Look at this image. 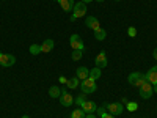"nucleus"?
Returning a JSON list of instances; mask_svg holds the SVG:
<instances>
[{
	"label": "nucleus",
	"instance_id": "obj_22",
	"mask_svg": "<svg viewBox=\"0 0 157 118\" xmlns=\"http://www.w3.org/2000/svg\"><path fill=\"white\" fill-rule=\"evenodd\" d=\"M29 50H30L32 55H38V54H41V46L39 44H32Z\"/></svg>",
	"mask_w": 157,
	"mask_h": 118
},
{
	"label": "nucleus",
	"instance_id": "obj_3",
	"mask_svg": "<svg viewBox=\"0 0 157 118\" xmlns=\"http://www.w3.org/2000/svg\"><path fill=\"white\" fill-rule=\"evenodd\" d=\"M104 107H105V110L112 115H121L124 112V106L123 102H105L104 104Z\"/></svg>",
	"mask_w": 157,
	"mask_h": 118
},
{
	"label": "nucleus",
	"instance_id": "obj_8",
	"mask_svg": "<svg viewBox=\"0 0 157 118\" xmlns=\"http://www.w3.org/2000/svg\"><path fill=\"white\" fill-rule=\"evenodd\" d=\"M14 63H16V57L13 54H2L0 55V65H2L3 68H10Z\"/></svg>",
	"mask_w": 157,
	"mask_h": 118
},
{
	"label": "nucleus",
	"instance_id": "obj_15",
	"mask_svg": "<svg viewBox=\"0 0 157 118\" xmlns=\"http://www.w3.org/2000/svg\"><path fill=\"white\" fill-rule=\"evenodd\" d=\"M55 43H54V39H46V41L41 44V54H47V52H50L52 49H54Z\"/></svg>",
	"mask_w": 157,
	"mask_h": 118
},
{
	"label": "nucleus",
	"instance_id": "obj_35",
	"mask_svg": "<svg viewBox=\"0 0 157 118\" xmlns=\"http://www.w3.org/2000/svg\"><path fill=\"white\" fill-rule=\"evenodd\" d=\"M115 2H121V0H115Z\"/></svg>",
	"mask_w": 157,
	"mask_h": 118
},
{
	"label": "nucleus",
	"instance_id": "obj_16",
	"mask_svg": "<svg viewBox=\"0 0 157 118\" xmlns=\"http://www.w3.org/2000/svg\"><path fill=\"white\" fill-rule=\"evenodd\" d=\"M49 96L50 98H60L61 96V88L58 85H52L49 88Z\"/></svg>",
	"mask_w": 157,
	"mask_h": 118
},
{
	"label": "nucleus",
	"instance_id": "obj_4",
	"mask_svg": "<svg viewBox=\"0 0 157 118\" xmlns=\"http://www.w3.org/2000/svg\"><path fill=\"white\" fill-rule=\"evenodd\" d=\"M138 93H140V98H143V99H149L151 96H152V93H154V90H152V85L148 82V81H145L140 87H138Z\"/></svg>",
	"mask_w": 157,
	"mask_h": 118
},
{
	"label": "nucleus",
	"instance_id": "obj_31",
	"mask_svg": "<svg viewBox=\"0 0 157 118\" xmlns=\"http://www.w3.org/2000/svg\"><path fill=\"white\" fill-rule=\"evenodd\" d=\"M80 2H83V3H90V2H93V0H80Z\"/></svg>",
	"mask_w": 157,
	"mask_h": 118
},
{
	"label": "nucleus",
	"instance_id": "obj_9",
	"mask_svg": "<svg viewBox=\"0 0 157 118\" xmlns=\"http://www.w3.org/2000/svg\"><path fill=\"white\" fill-rule=\"evenodd\" d=\"M85 25H86L90 30H93V32H96V30L101 29V22H99V19L94 18V16H88V18L85 19Z\"/></svg>",
	"mask_w": 157,
	"mask_h": 118
},
{
	"label": "nucleus",
	"instance_id": "obj_11",
	"mask_svg": "<svg viewBox=\"0 0 157 118\" xmlns=\"http://www.w3.org/2000/svg\"><path fill=\"white\" fill-rule=\"evenodd\" d=\"M145 79L151 84V85H155L157 84V65L152 68H149V71L145 74Z\"/></svg>",
	"mask_w": 157,
	"mask_h": 118
},
{
	"label": "nucleus",
	"instance_id": "obj_7",
	"mask_svg": "<svg viewBox=\"0 0 157 118\" xmlns=\"http://www.w3.org/2000/svg\"><path fill=\"white\" fill-rule=\"evenodd\" d=\"M129 84L130 85H134V87H140L143 82L146 81L145 79V74H141V73H132V74H129Z\"/></svg>",
	"mask_w": 157,
	"mask_h": 118
},
{
	"label": "nucleus",
	"instance_id": "obj_19",
	"mask_svg": "<svg viewBox=\"0 0 157 118\" xmlns=\"http://www.w3.org/2000/svg\"><path fill=\"white\" fill-rule=\"evenodd\" d=\"M78 85H80V81H78L77 77H72V79H68V84H66V87L68 88H71V90H74V88H77Z\"/></svg>",
	"mask_w": 157,
	"mask_h": 118
},
{
	"label": "nucleus",
	"instance_id": "obj_26",
	"mask_svg": "<svg viewBox=\"0 0 157 118\" xmlns=\"http://www.w3.org/2000/svg\"><path fill=\"white\" fill-rule=\"evenodd\" d=\"M96 112H98V115H99V116H102V115H104V113H105L107 110H105V107H104V106H102V107H98V110H96Z\"/></svg>",
	"mask_w": 157,
	"mask_h": 118
},
{
	"label": "nucleus",
	"instance_id": "obj_32",
	"mask_svg": "<svg viewBox=\"0 0 157 118\" xmlns=\"http://www.w3.org/2000/svg\"><path fill=\"white\" fill-rule=\"evenodd\" d=\"M152 90H154L155 93H157V84H155V85H152Z\"/></svg>",
	"mask_w": 157,
	"mask_h": 118
},
{
	"label": "nucleus",
	"instance_id": "obj_13",
	"mask_svg": "<svg viewBox=\"0 0 157 118\" xmlns=\"http://www.w3.org/2000/svg\"><path fill=\"white\" fill-rule=\"evenodd\" d=\"M57 2L60 3V6H61V10L64 13H72V8L75 5L74 0H57Z\"/></svg>",
	"mask_w": 157,
	"mask_h": 118
},
{
	"label": "nucleus",
	"instance_id": "obj_33",
	"mask_svg": "<svg viewBox=\"0 0 157 118\" xmlns=\"http://www.w3.org/2000/svg\"><path fill=\"white\" fill-rule=\"evenodd\" d=\"M22 118H30V116H29V115H24V116H22Z\"/></svg>",
	"mask_w": 157,
	"mask_h": 118
},
{
	"label": "nucleus",
	"instance_id": "obj_1",
	"mask_svg": "<svg viewBox=\"0 0 157 118\" xmlns=\"http://www.w3.org/2000/svg\"><path fill=\"white\" fill-rule=\"evenodd\" d=\"M86 14V3L83 2H78L74 5L72 8V14H71V21H77V19H80Z\"/></svg>",
	"mask_w": 157,
	"mask_h": 118
},
{
	"label": "nucleus",
	"instance_id": "obj_5",
	"mask_svg": "<svg viewBox=\"0 0 157 118\" xmlns=\"http://www.w3.org/2000/svg\"><path fill=\"white\" fill-rule=\"evenodd\" d=\"M69 44H71V47H72L74 50H83V49H85L83 39L80 38V35H77V33L71 35V38H69Z\"/></svg>",
	"mask_w": 157,
	"mask_h": 118
},
{
	"label": "nucleus",
	"instance_id": "obj_27",
	"mask_svg": "<svg viewBox=\"0 0 157 118\" xmlns=\"http://www.w3.org/2000/svg\"><path fill=\"white\" fill-rule=\"evenodd\" d=\"M101 118H115V115H112V113H109V112H105V113H104Z\"/></svg>",
	"mask_w": 157,
	"mask_h": 118
},
{
	"label": "nucleus",
	"instance_id": "obj_18",
	"mask_svg": "<svg viewBox=\"0 0 157 118\" xmlns=\"http://www.w3.org/2000/svg\"><path fill=\"white\" fill-rule=\"evenodd\" d=\"M105 36H107V32L104 30L102 27H101L99 30H96V32H94V38L98 39V41H104V39H105Z\"/></svg>",
	"mask_w": 157,
	"mask_h": 118
},
{
	"label": "nucleus",
	"instance_id": "obj_12",
	"mask_svg": "<svg viewBox=\"0 0 157 118\" xmlns=\"http://www.w3.org/2000/svg\"><path fill=\"white\" fill-rule=\"evenodd\" d=\"M85 113H94L96 110H98V106H96V102L94 101H90V99H86L83 104H82V107H80Z\"/></svg>",
	"mask_w": 157,
	"mask_h": 118
},
{
	"label": "nucleus",
	"instance_id": "obj_10",
	"mask_svg": "<svg viewBox=\"0 0 157 118\" xmlns=\"http://www.w3.org/2000/svg\"><path fill=\"white\" fill-rule=\"evenodd\" d=\"M94 63H96V66L98 68H101V69H104V68H105L107 66V55H105V52H99V54L96 55V58H94Z\"/></svg>",
	"mask_w": 157,
	"mask_h": 118
},
{
	"label": "nucleus",
	"instance_id": "obj_34",
	"mask_svg": "<svg viewBox=\"0 0 157 118\" xmlns=\"http://www.w3.org/2000/svg\"><path fill=\"white\" fill-rule=\"evenodd\" d=\"M96 2H99V3H102V2H104V0H96Z\"/></svg>",
	"mask_w": 157,
	"mask_h": 118
},
{
	"label": "nucleus",
	"instance_id": "obj_2",
	"mask_svg": "<svg viewBox=\"0 0 157 118\" xmlns=\"http://www.w3.org/2000/svg\"><path fill=\"white\" fill-rule=\"evenodd\" d=\"M80 90H82V93H85V95H88V93H94V91L98 90L96 81H93L91 77L85 79V81H82V84H80Z\"/></svg>",
	"mask_w": 157,
	"mask_h": 118
},
{
	"label": "nucleus",
	"instance_id": "obj_24",
	"mask_svg": "<svg viewBox=\"0 0 157 118\" xmlns=\"http://www.w3.org/2000/svg\"><path fill=\"white\" fill-rule=\"evenodd\" d=\"M82 55H83V50H72V60H80L82 58Z\"/></svg>",
	"mask_w": 157,
	"mask_h": 118
},
{
	"label": "nucleus",
	"instance_id": "obj_20",
	"mask_svg": "<svg viewBox=\"0 0 157 118\" xmlns=\"http://www.w3.org/2000/svg\"><path fill=\"white\" fill-rule=\"evenodd\" d=\"M86 116V113L80 109V107H77L75 110H72V113H71V118H85Z\"/></svg>",
	"mask_w": 157,
	"mask_h": 118
},
{
	"label": "nucleus",
	"instance_id": "obj_36",
	"mask_svg": "<svg viewBox=\"0 0 157 118\" xmlns=\"http://www.w3.org/2000/svg\"><path fill=\"white\" fill-rule=\"evenodd\" d=\"M0 55H2V52H0Z\"/></svg>",
	"mask_w": 157,
	"mask_h": 118
},
{
	"label": "nucleus",
	"instance_id": "obj_21",
	"mask_svg": "<svg viewBox=\"0 0 157 118\" xmlns=\"http://www.w3.org/2000/svg\"><path fill=\"white\" fill-rule=\"evenodd\" d=\"M86 101V95L85 93H82V95H78V96H75L74 98V102L77 104V107H82V104Z\"/></svg>",
	"mask_w": 157,
	"mask_h": 118
},
{
	"label": "nucleus",
	"instance_id": "obj_23",
	"mask_svg": "<svg viewBox=\"0 0 157 118\" xmlns=\"http://www.w3.org/2000/svg\"><path fill=\"white\" fill-rule=\"evenodd\" d=\"M126 107H127L129 112H135V110L138 109V104H137V102H127Z\"/></svg>",
	"mask_w": 157,
	"mask_h": 118
},
{
	"label": "nucleus",
	"instance_id": "obj_37",
	"mask_svg": "<svg viewBox=\"0 0 157 118\" xmlns=\"http://www.w3.org/2000/svg\"><path fill=\"white\" fill-rule=\"evenodd\" d=\"M155 110H157V107H155Z\"/></svg>",
	"mask_w": 157,
	"mask_h": 118
},
{
	"label": "nucleus",
	"instance_id": "obj_29",
	"mask_svg": "<svg viewBox=\"0 0 157 118\" xmlns=\"http://www.w3.org/2000/svg\"><path fill=\"white\" fill-rule=\"evenodd\" d=\"M152 57H154V60H157V47L152 50Z\"/></svg>",
	"mask_w": 157,
	"mask_h": 118
},
{
	"label": "nucleus",
	"instance_id": "obj_25",
	"mask_svg": "<svg viewBox=\"0 0 157 118\" xmlns=\"http://www.w3.org/2000/svg\"><path fill=\"white\" fill-rule=\"evenodd\" d=\"M127 35H129L130 38H135V36H137V29H135V27H129V29H127Z\"/></svg>",
	"mask_w": 157,
	"mask_h": 118
},
{
	"label": "nucleus",
	"instance_id": "obj_6",
	"mask_svg": "<svg viewBox=\"0 0 157 118\" xmlns=\"http://www.w3.org/2000/svg\"><path fill=\"white\" fill-rule=\"evenodd\" d=\"M58 99H60V104L63 107H69V106H72V102H74V96L71 93H68L66 88H61V96Z\"/></svg>",
	"mask_w": 157,
	"mask_h": 118
},
{
	"label": "nucleus",
	"instance_id": "obj_17",
	"mask_svg": "<svg viewBox=\"0 0 157 118\" xmlns=\"http://www.w3.org/2000/svg\"><path fill=\"white\" fill-rule=\"evenodd\" d=\"M101 76H102V69L98 68V66L90 71V77L93 79V81H98V79H101Z\"/></svg>",
	"mask_w": 157,
	"mask_h": 118
},
{
	"label": "nucleus",
	"instance_id": "obj_28",
	"mask_svg": "<svg viewBox=\"0 0 157 118\" xmlns=\"http://www.w3.org/2000/svg\"><path fill=\"white\" fill-rule=\"evenodd\" d=\"M58 81H60V84H68V79L64 77V76H61V77L58 79Z\"/></svg>",
	"mask_w": 157,
	"mask_h": 118
},
{
	"label": "nucleus",
	"instance_id": "obj_30",
	"mask_svg": "<svg viewBox=\"0 0 157 118\" xmlns=\"http://www.w3.org/2000/svg\"><path fill=\"white\" fill-rule=\"evenodd\" d=\"M85 118H96V115H94V113H86Z\"/></svg>",
	"mask_w": 157,
	"mask_h": 118
},
{
	"label": "nucleus",
	"instance_id": "obj_14",
	"mask_svg": "<svg viewBox=\"0 0 157 118\" xmlns=\"http://www.w3.org/2000/svg\"><path fill=\"white\" fill-rule=\"evenodd\" d=\"M75 77L78 79V81H85V79H88L90 77V69L88 68H85V66H80V68H77V71H75Z\"/></svg>",
	"mask_w": 157,
	"mask_h": 118
}]
</instances>
